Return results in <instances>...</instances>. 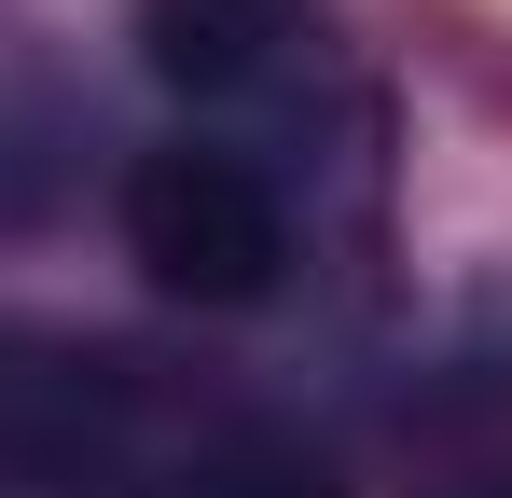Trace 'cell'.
Listing matches in <instances>:
<instances>
[{
	"label": "cell",
	"instance_id": "cell-3",
	"mask_svg": "<svg viewBox=\"0 0 512 498\" xmlns=\"http://www.w3.org/2000/svg\"><path fill=\"white\" fill-rule=\"evenodd\" d=\"M180 498H333L291 443H222V457H194V485Z\"/></svg>",
	"mask_w": 512,
	"mask_h": 498
},
{
	"label": "cell",
	"instance_id": "cell-2",
	"mask_svg": "<svg viewBox=\"0 0 512 498\" xmlns=\"http://www.w3.org/2000/svg\"><path fill=\"white\" fill-rule=\"evenodd\" d=\"M291 42H305V0H139V56L180 97H250L291 70Z\"/></svg>",
	"mask_w": 512,
	"mask_h": 498
},
{
	"label": "cell",
	"instance_id": "cell-1",
	"mask_svg": "<svg viewBox=\"0 0 512 498\" xmlns=\"http://www.w3.org/2000/svg\"><path fill=\"white\" fill-rule=\"evenodd\" d=\"M125 249L167 277L180 305H263L291 277V208L263 194V166L180 139V153L125 166Z\"/></svg>",
	"mask_w": 512,
	"mask_h": 498
}]
</instances>
